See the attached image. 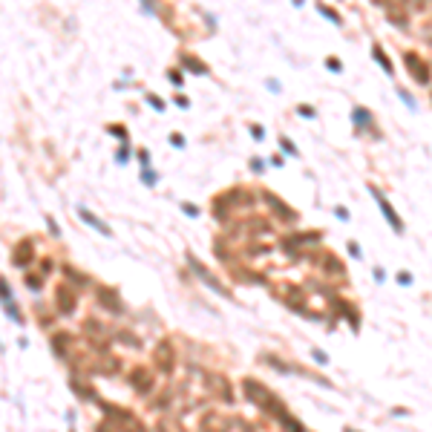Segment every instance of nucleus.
I'll use <instances>...</instances> for the list:
<instances>
[{
    "label": "nucleus",
    "instance_id": "f257e3e1",
    "mask_svg": "<svg viewBox=\"0 0 432 432\" xmlns=\"http://www.w3.org/2000/svg\"><path fill=\"white\" fill-rule=\"evenodd\" d=\"M403 61H406V67H409V72H412V78H415L418 84H427V81H430V67L418 58L415 52H406V58H403Z\"/></svg>",
    "mask_w": 432,
    "mask_h": 432
},
{
    "label": "nucleus",
    "instance_id": "f03ea898",
    "mask_svg": "<svg viewBox=\"0 0 432 432\" xmlns=\"http://www.w3.org/2000/svg\"><path fill=\"white\" fill-rule=\"evenodd\" d=\"M372 193H375V199H378V205H381V211H383V216H386V222H389V225H392V228L400 233V231H403V225H400V219H398V214H395V208H392L389 202L383 199L378 190H372Z\"/></svg>",
    "mask_w": 432,
    "mask_h": 432
},
{
    "label": "nucleus",
    "instance_id": "7ed1b4c3",
    "mask_svg": "<svg viewBox=\"0 0 432 432\" xmlns=\"http://www.w3.org/2000/svg\"><path fill=\"white\" fill-rule=\"evenodd\" d=\"M190 268H193V271H196V274H199V277H202V280H205V283H208V285H211L214 291H222V294H228V291H225V288L219 285V280H214V274H211L208 268H202L199 262H196V259H190Z\"/></svg>",
    "mask_w": 432,
    "mask_h": 432
},
{
    "label": "nucleus",
    "instance_id": "20e7f679",
    "mask_svg": "<svg viewBox=\"0 0 432 432\" xmlns=\"http://www.w3.org/2000/svg\"><path fill=\"white\" fill-rule=\"evenodd\" d=\"M81 216H84V222H89V225H92V228H98L101 233H107V236H110V228H107V225H101L98 219H95V216L89 214V211H81Z\"/></svg>",
    "mask_w": 432,
    "mask_h": 432
},
{
    "label": "nucleus",
    "instance_id": "39448f33",
    "mask_svg": "<svg viewBox=\"0 0 432 432\" xmlns=\"http://www.w3.org/2000/svg\"><path fill=\"white\" fill-rule=\"evenodd\" d=\"M375 61H378V64H381V67L386 69V72H389V75H392V64L386 61V55H383V49H381V46H375Z\"/></svg>",
    "mask_w": 432,
    "mask_h": 432
},
{
    "label": "nucleus",
    "instance_id": "423d86ee",
    "mask_svg": "<svg viewBox=\"0 0 432 432\" xmlns=\"http://www.w3.org/2000/svg\"><path fill=\"white\" fill-rule=\"evenodd\" d=\"M283 150H288V153H294V144H291L288 138H283Z\"/></svg>",
    "mask_w": 432,
    "mask_h": 432
}]
</instances>
